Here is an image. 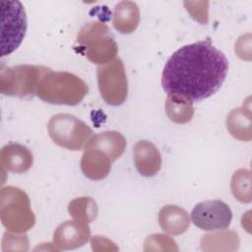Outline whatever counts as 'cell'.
<instances>
[{"instance_id": "d6986e66", "label": "cell", "mask_w": 252, "mask_h": 252, "mask_svg": "<svg viewBox=\"0 0 252 252\" xmlns=\"http://www.w3.org/2000/svg\"><path fill=\"white\" fill-rule=\"evenodd\" d=\"M68 211L74 220L87 223L93 221L97 215L96 203L90 197L74 199L69 203Z\"/></svg>"}, {"instance_id": "52a82bcc", "label": "cell", "mask_w": 252, "mask_h": 252, "mask_svg": "<svg viewBox=\"0 0 252 252\" xmlns=\"http://www.w3.org/2000/svg\"><path fill=\"white\" fill-rule=\"evenodd\" d=\"M27 16L19 1L1 3V56L14 52L22 43L27 32Z\"/></svg>"}, {"instance_id": "8992f818", "label": "cell", "mask_w": 252, "mask_h": 252, "mask_svg": "<svg viewBox=\"0 0 252 252\" xmlns=\"http://www.w3.org/2000/svg\"><path fill=\"white\" fill-rule=\"evenodd\" d=\"M47 129L56 145L71 151L85 148L93 136V130L84 121L67 113L53 115L48 122Z\"/></svg>"}, {"instance_id": "5b68a950", "label": "cell", "mask_w": 252, "mask_h": 252, "mask_svg": "<svg viewBox=\"0 0 252 252\" xmlns=\"http://www.w3.org/2000/svg\"><path fill=\"white\" fill-rule=\"evenodd\" d=\"M50 69L37 65L6 67L1 63L0 92L11 96L26 97L36 93L41 78Z\"/></svg>"}, {"instance_id": "ac0fdd59", "label": "cell", "mask_w": 252, "mask_h": 252, "mask_svg": "<svg viewBox=\"0 0 252 252\" xmlns=\"http://www.w3.org/2000/svg\"><path fill=\"white\" fill-rule=\"evenodd\" d=\"M165 110L171 121L180 124L189 122L194 114L192 102L173 95L167 96Z\"/></svg>"}, {"instance_id": "30bf717a", "label": "cell", "mask_w": 252, "mask_h": 252, "mask_svg": "<svg viewBox=\"0 0 252 252\" xmlns=\"http://www.w3.org/2000/svg\"><path fill=\"white\" fill-rule=\"evenodd\" d=\"M91 237L87 222L73 220L61 223L53 234V244L57 249H75L84 245Z\"/></svg>"}, {"instance_id": "8fae6325", "label": "cell", "mask_w": 252, "mask_h": 252, "mask_svg": "<svg viewBox=\"0 0 252 252\" xmlns=\"http://www.w3.org/2000/svg\"><path fill=\"white\" fill-rule=\"evenodd\" d=\"M133 158L138 172L143 176H154L160 169L161 156L159 151L149 141L143 140L135 144Z\"/></svg>"}, {"instance_id": "2e32d148", "label": "cell", "mask_w": 252, "mask_h": 252, "mask_svg": "<svg viewBox=\"0 0 252 252\" xmlns=\"http://www.w3.org/2000/svg\"><path fill=\"white\" fill-rule=\"evenodd\" d=\"M139 23L140 10L135 2L121 1L115 5L112 24L116 31L124 34L131 33L137 29Z\"/></svg>"}, {"instance_id": "5bb4252c", "label": "cell", "mask_w": 252, "mask_h": 252, "mask_svg": "<svg viewBox=\"0 0 252 252\" xmlns=\"http://www.w3.org/2000/svg\"><path fill=\"white\" fill-rule=\"evenodd\" d=\"M111 159L103 152L95 149H85L81 159L84 175L92 180L105 178L111 168Z\"/></svg>"}, {"instance_id": "277c9868", "label": "cell", "mask_w": 252, "mask_h": 252, "mask_svg": "<svg viewBox=\"0 0 252 252\" xmlns=\"http://www.w3.org/2000/svg\"><path fill=\"white\" fill-rule=\"evenodd\" d=\"M0 219L2 224L12 232L22 233L34 225L35 217L25 191L15 186L1 189Z\"/></svg>"}, {"instance_id": "4fadbf2b", "label": "cell", "mask_w": 252, "mask_h": 252, "mask_svg": "<svg viewBox=\"0 0 252 252\" xmlns=\"http://www.w3.org/2000/svg\"><path fill=\"white\" fill-rule=\"evenodd\" d=\"M126 148V139L116 131H104L98 133L88 141L85 149H95L103 152L109 157L111 161L122 156Z\"/></svg>"}, {"instance_id": "ffe728a7", "label": "cell", "mask_w": 252, "mask_h": 252, "mask_svg": "<svg viewBox=\"0 0 252 252\" xmlns=\"http://www.w3.org/2000/svg\"><path fill=\"white\" fill-rule=\"evenodd\" d=\"M231 192L240 202H250V174L246 169H238L231 178Z\"/></svg>"}, {"instance_id": "e0dca14e", "label": "cell", "mask_w": 252, "mask_h": 252, "mask_svg": "<svg viewBox=\"0 0 252 252\" xmlns=\"http://www.w3.org/2000/svg\"><path fill=\"white\" fill-rule=\"evenodd\" d=\"M248 112V111H247ZM244 107L236 108L230 111L226 118V127L228 132L236 139L249 141L250 137V115L247 117Z\"/></svg>"}, {"instance_id": "3957f363", "label": "cell", "mask_w": 252, "mask_h": 252, "mask_svg": "<svg viewBox=\"0 0 252 252\" xmlns=\"http://www.w3.org/2000/svg\"><path fill=\"white\" fill-rule=\"evenodd\" d=\"M77 44L79 51L97 65L110 63L118 52V45L108 27L99 22L83 26L77 35Z\"/></svg>"}, {"instance_id": "9c48e42d", "label": "cell", "mask_w": 252, "mask_h": 252, "mask_svg": "<svg viewBox=\"0 0 252 252\" xmlns=\"http://www.w3.org/2000/svg\"><path fill=\"white\" fill-rule=\"evenodd\" d=\"M232 220L228 205L221 200H208L198 203L191 212V220L203 230H224Z\"/></svg>"}, {"instance_id": "7c38bea8", "label": "cell", "mask_w": 252, "mask_h": 252, "mask_svg": "<svg viewBox=\"0 0 252 252\" xmlns=\"http://www.w3.org/2000/svg\"><path fill=\"white\" fill-rule=\"evenodd\" d=\"M0 161L2 168L7 171L24 173L32 167L33 158L32 152L27 147L11 143L1 149Z\"/></svg>"}, {"instance_id": "7a4b0ae2", "label": "cell", "mask_w": 252, "mask_h": 252, "mask_svg": "<svg viewBox=\"0 0 252 252\" xmlns=\"http://www.w3.org/2000/svg\"><path fill=\"white\" fill-rule=\"evenodd\" d=\"M88 92V85L78 76L50 70L41 78L35 94L47 103L77 105L85 98Z\"/></svg>"}, {"instance_id": "6da1fadb", "label": "cell", "mask_w": 252, "mask_h": 252, "mask_svg": "<svg viewBox=\"0 0 252 252\" xmlns=\"http://www.w3.org/2000/svg\"><path fill=\"white\" fill-rule=\"evenodd\" d=\"M227 72L225 55L210 39L201 40L180 47L168 58L161 86L168 95L200 101L220 89Z\"/></svg>"}, {"instance_id": "9a60e30c", "label": "cell", "mask_w": 252, "mask_h": 252, "mask_svg": "<svg viewBox=\"0 0 252 252\" xmlns=\"http://www.w3.org/2000/svg\"><path fill=\"white\" fill-rule=\"evenodd\" d=\"M158 223L163 231L178 235L188 229L190 219L184 209L175 205H167L162 207L158 213Z\"/></svg>"}, {"instance_id": "ba28073f", "label": "cell", "mask_w": 252, "mask_h": 252, "mask_svg": "<svg viewBox=\"0 0 252 252\" xmlns=\"http://www.w3.org/2000/svg\"><path fill=\"white\" fill-rule=\"evenodd\" d=\"M97 85L101 97L110 105L122 104L128 94V83L122 60L116 58L97 68Z\"/></svg>"}]
</instances>
